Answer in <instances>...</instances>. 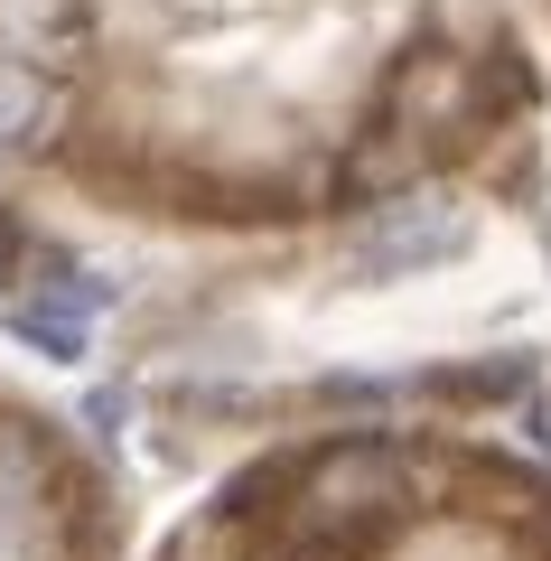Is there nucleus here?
Segmentation results:
<instances>
[{"mask_svg":"<svg viewBox=\"0 0 551 561\" xmlns=\"http://www.w3.org/2000/svg\"><path fill=\"white\" fill-rule=\"evenodd\" d=\"M94 38V0H0V57L20 66H66L76 47Z\"/></svg>","mask_w":551,"mask_h":561,"instance_id":"obj_5","label":"nucleus"},{"mask_svg":"<svg viewBox=\"0 0 551 561\" xmlns=\"http://www.w3.org/2000/svg\"><path fill=\"white\" fill-rule=\"evenodd\" d=\"M449 122H458V140H477V122H468V57H458V47H412V57L393 66V84H383V131L421 160V150L449 140Z\"/></svg>","mask_w":551,"mask_h":561,"instance_id":"obj_3","label":"nucleus"},{"mask_svg":"<svg viewBox=\"0 0 551 561\" xmlns=\"http://www.w3.org/2000/svg\"><path fill=\"white\" fill-rule=\"evenodd\" d=\"M299 524H309L328 552H355V542H375V524L393 515L402 496H412V478H402V449L393 440H328L299 459Z\"/></svg>","mask_w":551,"mask_h":561,"instance_id":"obj_1","label":"nucleus"},{"mask_svg":"<svg viewBox=\"0 0 551 561\" xmlns=\"http://www.w3.org/2000/svg\"><path fill=\"white\" fill-rule=\"evenodd\" d=\"M542 253H551V225H542Z\"/></svg>","mask_w":551,"mask_h":561,"instance_id":"obj_7","label":"nucleus"},{"mask_svg":"<svg viewBox=\"0 0 551 561\" xmlns=\"http://www.w3.org/2000/svg\"><path fill=\"white\" fill-rule=\"evenodd\" d=\"M449 253H468V216L439 206V197H375L346 225V262L365 280H412V272H431Z\"/></svg>","mask_w":551,"mask_h":561,"instance_id":"obj_2","label":"nucleus"},{"mask_svg":"<svg viewBox=\"0 0 551 561\" xmlns=\"http://www.w3.org/2000/svg\"><path fill=\"white\" fill-rule=\"evenodd\" d=\"M94 319H103V280L66 272V262H47L38 290L10 309V328H20L38 356H84V346H94Z\"/></svg>","mask_w":551,"mask_h":561,"instance_id":"obj_4","label":"nucleus"},{"mask_svg":"<svg viewBox=\"0 0 551 561\" xmlns=\"http://www.w3.org/2000/svg\"><path fill=\"white\" fill-rule=\"evenodd\" d=\"M57 113H66L57 76H38V66H20V57H0V150H38V140L57 131Z\"/></svg>","mask_w":551,"mask_h":561,"instance_id":"obj_6","label":"nucleus"}]
</instances>
